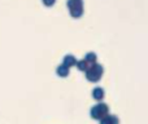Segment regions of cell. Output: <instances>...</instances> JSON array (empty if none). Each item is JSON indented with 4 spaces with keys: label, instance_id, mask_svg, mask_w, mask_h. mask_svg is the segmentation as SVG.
I'll return each instance as SVG.
<instances>
[{
    "label": "cell",
    "instance_id": "cell-10",
    "mask_svg": "<svg viewBox=\"0 0 148 124\" xmlns=\"http://www.w3.org/2000/svg\"><path fill=\"white\" fill-rule=\"evenodd\" d=\"M42 1H43V4L46 5V7H53L56 0H42Z\"/></svg>",
    "mask_w": 148,
    "mask_h": 124
},
{
    "label": "cell",
    "instance_id": "cell-2",
    "mask_svg": "<svg viewBox=\"0 0 148 124\" xmlns=\"http://www.w3.org/2000/svg\"><path fill=\"white\" fill-rule=\"evenodd\" d=\"M66 5L73 18H79L83 16V0H68Z\"/></svg>",
    "mask_w": 148,
    "mask_h": 124
},
{
    "label": "cell",
    "instance_id": "cell-4",
    "mask_svg": "<svg viewBox=\"0 0 148 124\" xmlns=\"http://www.w3.org/2000/svg\"><path fill=\"white\" fill-rule=\"evenodd\" d=\"M104 89L101 88V87H96V88H94V91H92V97H94V100H96V101H103L104 100Z\"/></svg>",
    "mask_w": 148,
    "mask_h": 124
},
{
    "label": "cell",
    "instance_id": "cell-1",
    "mask_svg": "<svg viewBox=\"0 0 148 124\" xmlns=\"http://www.w3.org/2000/svg\"><path fill=\"white\" fill-rule=\"evenodd\" d=\"M103 74H104V67L99 63H94L88 67V70L86 71V79L91 83H96L101 79Z\"/></svg>",
    "mask_w": 148,
    "mask_h": 124
},
{
    "label": "cell",
    "instance_id": "cell-8",
    "mask_svg": "<svg viewBox=\"0 0 148 124\" xmlns=\"http://www.w3.org/2000/svg\"><path fill=\"white\" fill-rule=\"evenodd\" d=\"M75 66H77V68H78L79 71H84V73H86V71L88 70V67H90L91 65H90V63L87 62L86 60H81V61L77 62Z\"/></svg>",
    "mask_w": 148,
    "mask_h": 124
},
{
    "label": "cell",
    "instance_id": "cell-6",
    "mask_svg": "<svg viewBox=\"0 0 148 124\" xmlns=\"http://www.w3.org/2000/svg\"><path fill=\"white\" fill-rule=\"evenodd\" d=\"M69 68L70 67H68L66 65H64V63H62V65H60L59 67L56 68V74L60 76V78H66V76L69 75V73H70Z\"/></svg>",
    "mask_w": 148,
    "mask_h": 124
},
{
    "label": "cell",
    "instance_id": "cell-7",
    "mask_svg": "<svg viewBox=\"0 0 148 124\" xmlns=\"http://www.w3.org/2000/svg\"><path fill=\"white\" fill-rule=\"evenodd\" d=\"M77 62L78 61L75 60V57H74L73 54H66V56L64 57V60H62V63L66 65L68 67H73V66H75Z\"/></svg>",
    "mask_w": 148,
    "mask_h": 124
},
{
    "label": "cell",
    "instance_id": "cell-9",
    "mask_svg": "<svg viewBox=\"0 0 148 124\" xmlns=\"http://www.w3.org/2000/svg\"><path fill=\"white\" fill-rule=\"evenodd\" d=\"M84 60H86L87 62L90 63V65H94V63H96V60H97V56L94 53V52H88V53L84 56Z\"/></svg>",
    "mask_w": 148,
    "mask_h": 124
},
{
    "label": "cell",
    "instance_id": "cell-5",
    "mask_svg": "<svg viewBox=\"0 0 148 124\" xmlns=\"http://www.w3.org/2000/svg\"><path fill=\"white\" fill-rule=\"evenodd\" d=\"M100 124H120V119H118L116 115H109L104 117L100 120Z\"/></svg>",
    "mask_w": 148,
    "mask_h": 124
},
{
    "label": "cell",
    "instance_id": "cell-3",
    "mask_svg": "<svg viewBox=\"0 0 148 124\" xmlns=\"http://www.w3.org/2000/svg\"><path fill=\"white\" fill-rule=\"evenodd\" d=\"M109 114V106H108L107 104H97L95 105L94 107L91 109V111H90V115H91L92 119L95 120H101L104 117H107V115Z\"/></svg>",
    "mask_w": 148,
    "mask_h": 124
}]
</instances>
